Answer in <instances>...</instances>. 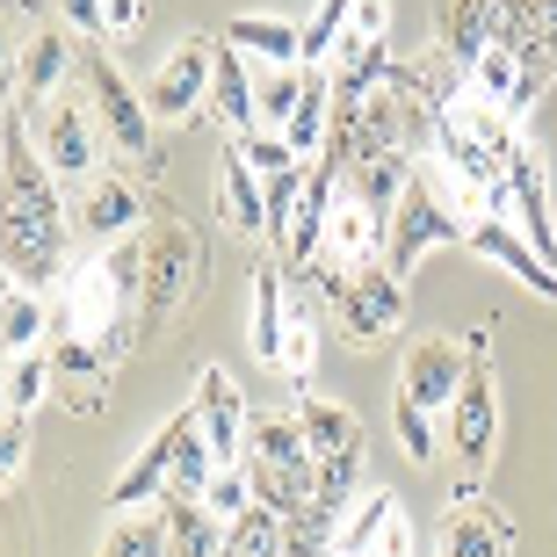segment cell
<instances>
[{
  "mask_svg": "<svg viewBox=\"0 0 557 557\" xmlns=\"http://www.w3.org/2000/svg\"><path fill=\"white\" fill-rule=\"evenodd\" d=\"M203 109L232 131V138L261 131V116H253V73H247V51L218 44V65H210V102H203Z\"/></svg>",
  "mask_w": 557,
  "mask_h": 557,
  "instance_id": "obj_18",
  "label": "cell"
},
{
  "mask_svg": "<svg viewBox=\"0 0 557 557\" xmlns=\"http://www.w3.org/2000/svg\"><path fill=\"white\" fill-rule=\"evenodd\" d=\"M392 428H398V442H406L413 463H434V456H442V428H434V413H420L413 398H392Z\"/></svg>",
  "mask_w": 557,
  "mask_h": 557,
  "instance_id": "obj_38",
  "label": "cell"
},
{
  "mask_svg": "<svg viewBox=\"0 0 557 557\" xmlns=\"http://www.w3.org/2000/svg\"><path fill=\"white\" fill-rule=\"evenodd\" d=\"M15 81V37H8V15H0V87Z\"/></svg>",
  "mask_w": 557,
  "mask_h": 557,
  "instance_id": "obj_45",
  "label": "cell"
},
{
  "mask_svg": "<svg viewBox=\"0 0 557 557\" xmlns=\"http://www.w3.org/2000/svg\"><path fill=\"white\" fill-rule=\"evenodd\" d=\"M203 275V247H196V232L182 218H160V225L145 232V275H138V333L166 326L174 311L188 305V289Z\"/></svg>",
  "mask_w": 557,
  "mask_h": 557,
  "instance_id": "obj_3",
  "label": "cell"
},
{
  "mask_svg": "<svg viewBox=\"0 0 557 557\" xmlns=\"http://www.w3.org/2000/svg\"><path fill=\"white\" fill-rule=\"evenodd\" d=\"M283 297H289V275L283 269H261L253 275V355L275 370V348H283Z\"/></svg>",
  "mask_w": 557,
  "mask_h": 557,
  "instance_id": "obj_31",
  "label": "cell"
},
{
  "mask_svg": "<svg viewBox=\"0 0 557 557\" xmlns=\"http://www.w3.org/2000/svg\"><path fill=\"white\" fill-rule=\"evenodd\" d=\"M442 442H449V456L463 463V471H485L493 463V442H499V384H493V362L478 355L471 341V370H463V384H456L449 413H442Z\"/></svg>",
  "mask_w": 557,
  "mask_h": 557,
  "instance_id": "obj_6",
  "label": "cell"
},
{
  "mask_svg": "<svg viewBox=\"0 0 557 557\" xmlns=\"http://www.w3.org/2000/svg\"><path fill=\"white\" fill-rule=\"evenodd\" d=\"M384 29H392V0H355V8H348V29H341V44H333V65L348 73V65L376 59Z\"/></svg>",
  "mask_w": 557,
  "mask_h": 557,
  "instance_id": "obj_32",
  "label": "cell"
},
{
  "mask_svg": "<svg viewBox=\"0 0 557 557\" xmlns=\"http://www.w3.org/2000/svg\"><path fill=\"white\" fill-rule=\"evenodd\" d=\"M65 218L59 174L44 166L37 138L22 116H8V166H0V269L22 289H51L65 269Z\"/></svg>",
  "mask_w": 557,
  "mask_h": 557,
  "instance_id": "obj_1",
  "label": "cell"
},
{
  "mask_svg": "<svg viewBox=\"0 0 557 557\" xmlns=\"http://www.w3.org/2000/svg\"><path fill=\"white\" fill-rule=\"evenodd\" d=\"M463 247H471V253H485V261H493V269L521 275V283L536 289V297H557V269H550V261H543L536 247H529V239H521L515 225H507V218H493V210H485V218H471V225H463Z\"/></svg>",
  "mask_w": 557,
  "mask_h": 557,
  "instance_id": "obj_12",
  "label": "cell"
},
{
  "mask_svg": "<svg viewBox=\"0 0 557 557\" xmlns=\"http://www.w3.org/2000/svg\"><path fill=\"white\" fill-rule=\"evenodd\" d=\"M333 311H341V333H348L355 348H376V341L406 319V283H398L384 261H376V269H355L348 289L333 297Z\"/></svg>",
  "mask_w": 557,
  "mask_h": 557,
  "instance_id": "obj_9",
  "label": "cell"
},
{
  "mask_svg": "<svg viewBox=\"0 0 557 557\" xmlns=\"http://www.w3.org/2000/svg\"><path fill=\"white\" fill-rule=\"evenodd\" d=\"M297 95H305V65H269V73H253V116H261V131H283L289 109H297Z\"/></svg>",
  "mask_w": 557,
  "mask_h": 557,
  "instance_id": "obj_34",
  "label": "cell"
},
{
  "mask_svg": "<svg viewBox=\"0 0 557 557\" xmlns=\"http://www.w3.org/2000/svg\"><path fill=\"white\" fill-rule=\"evenodd\" d=\"M210 65H218V44L210 37H188L174 44L160 65H152V87H145V109L160 116V124H188L196 109L210 102Z\"/></svg>",
  "mask_w": 557,
  "mask_h": 557,
  "instance_id": "obj_8",
  "label": "cell"
},
{
  "mask_svg": "<svg viewBox=\"0 0 557 557\" xmlns=\"http://www.w3.org/2000/svg\"><path fill=\"white\" fill-rule=\"evenodd\" d=\"M44 392H59V376H51V355H44V348L8 355V406H15V413H29Z\"/></svg>",
  "mask_w": 557,
  "mask_h": 557,
  "instance_id": "obj_36",
  "label": "cell"
},
{
  "mask_svg": "<svg viewBox=\"0 0 557 557\" xmlns=\"http://www.w3.org/2000/svg\"><path fill=\"white\" fill-rule=\"evenodd\" d=\"M333 261V269H376L384 261V210H370L362 196H333V210H326V247H319Z\"/></svg>",
  "mask_w": 557,
  "mask_h": 557,
  "instance_id": "obj_11",
  "label": "cell"
},
{
  "mask_svg": "<svg viewBox=\"0 0 557 557\" xmlns=\"http://www.w3.org/2000/svg\"><path fill=\"white\" fill-rule=\"evenodd\" d=\"M196 420H203L218 463H239V449H247V398H239V376L232 370L196 376Z\"/></svg>",
  "mask_w": 557,
  "mask_h": 557,
  "instance_id": "obj_15",
  "label": "cell"
},
{
  "mask_svg": "<svg viewBox=\"0 0 557 557\" xmlns=\"http://www.w3.org/2000/svg\"><path fill=\"white\" fill-rule=\"evenodd\" d=\"M326 116H333V81H326V65H305V95H297V109H289V152L297 160H319V145H326Z\"/></svg>",
  "mask_w": 557,
  "mask_h": 557,
  "instance_id": "obj_22",
  "label": "cell"
},
{
  "mask_svg": "<svg viewBox=\"0 0 557 557\" xmlns=\"http://www.w3.org/2000/svg\"><path fill=\"white\" fill-rule=\"evenodd\" d=\"M0 166H8V116H0Z\"/></svg>",
  "mask_w": 557,
  "mask_h": 557,
  "instance_id": "obj_48",
  "label": "cell"
},
{
  "mask_svg": "<svg viewBox=\"0 0 557 557\" xmlns=\"http://www.w3.org/2000/svg\"><path fill=\"white\" fill-rule=\"evenodd\" d=\"M166 442H174V471H166V499H203L210 471H218V449H210V434H203V420H196V406L166 420Z\"/></svg>",
  "mask_w": 557,
  "mask_h": 557,
  "instance_id": "obj_19",
  "label": "cell"
},
{
  "mask_svg": "<svg viewBox=\"0 0 557 557\" xmlns=\"http://www.w3.org/2000/svg\"><path fill=\"white\" fill-rule=\"evenodd\" d=\"M392 515H398V499H392V493H362L348 515H341V529H333V557H370Z\"/></svg>",
  "mask_w": 557,
  "mask_h": 557,
  "instance_id": "obj_29",
  "label": "cell"
},
{
  "mask_svg": "<svg viewBox=\"0 0 557 557\" xmlns=\"http://www.w3.org/2000/svg\"><path fill=\"white\" fill-rule=\"evenodd\" d=\"M145 29V0H102V37L109 44H124Z\"/></svg>",
  "mask_w": 557,
  "mask_h": 557,
  "instance_id": "obj_42",
  "label": "cell"
},
{
  "mask_svg": "<svg viewBox=\"0 0 557 557\" xmlns=\"http://www.w3.org/2000/svg\"><path fill=\"white\" fill-rule=\"evenodd\" d=\"M166 471H174V442H166V428H160L138 456H131V471L109 485V507H116V515H131V507H160L166 499Z\"/></svg>",
  "mask_w": 557,
  "mask_h": 557,
  "instance_id": "obj_21",
  "label": "cell"
},
{
  "mask_svg": "<svg viewBox=\"0 0 557 557\" xmlns=\"http://www.w3.org/2000/svg\"><path fill=\"white\" fill-rule=\"evenodd\" d=\"M442 557H507V521L493 507H456Z\"/></svg>",
  "mask_w": 557,
  "mask_h": 557,
  "instance_id": "obj_30",
  "label": "cell"
},
{
  "mask_svg": "<svg viewBox=\"0 0 557 557\" xmlns=\"http://www.w3.org/2000/svg\"><path fill=\"white\" fill-rule=\"evenodd\" d=\"M8 289H15V275H8V269H0V305H8Z\"/></svg>",
  "mask_w": 557,
  "mask_h": 557,
  "instance_id": "obj_47",
  "label": "cell"
},
{
  "mask_svg": "<svg viewBox=\"0 0 557 557\" xmlns=\"http://www.w3.org/2000/svg\"><path fill=\"white\" fill-rule=\"evenodd\" d=\"M370 557H413V529H406V507L384 521V536H376V550H370Z\"/></svg>",
  "mask_w": 557,
  "mask_h": 557,
  "instance_id": "obj_43",
  "label": "cell"
},
{
  "mask_svg": "<svg viewBox=\"0 0 557 557\" xmlns=\"http://www.w3.org/2000/svg\"><path fill=\"white\" fill-rule=\"evenodd\" d=\"M203 507H210L218 521H239V515L253 507V471H247V456H239V463H218V471H210Z\"/></svg>",
  "mask_w": 557,
  "mask_h": 557,
  "instance_id": "obj_35",
  "label": "cell"
},
{
  "mask_svg": "<svg viewBox=\"0 0 557 557\" xmlns=\"http://www.w3.org/2000/svg\"><path fill=\"white\" fill-rule=\"evenodd\" d=\"M65 73H73L65 29H37V37L15 51V116H37V109L65 87Z\"/></svg>",
  "mask_w": 557,
  "mask_h": 557,
  "instance_id": "obj_14",
  "label": "cell"
},
{
  "mask_svg": "<svg viewBox=\"0 0 557 557\" xmlns=\"http://www.w3.org/2000/svg\"><path fill=\"white\" fill-rule=\"evenodd\" d=\"M449 239H463V218H456L449 203H442V188L428 182V174H406V188H398L392 218H384V269L406 283V275L420 269V253L428 247H449Z\"/></svg>",
  "mask_w": 557,
  "mask_h": 557,
  "instance_id": "obj_4",
  "label": "cell"
},
{
  "mask_svg": "<svg viewBox=\"0 0 557 557\" xmlns=\"http://www.w3.org/2000/svg\"><path fill=\"white\" fill-rule=\"evenodd\" d=\"M59 8H65V22H73V29L102 37V0H59Z\"/></svg>",
  "mask_w": 557,
  "mask_h": 557,
  "instance_id": "obj_44",
  "label": "cell"
},
{
  "mask_svg": "<svg viewBox=\"0 0 557 557\" xmlns=\"http://www.w3.org/2000/svg\"><path fill=\"white\" fill-rule=\"evenodd\" d=\"M22 456H29V413L15 406H0V485L22 471Z\"/></svg>",
  "mask_w": 557,
  "mask_h": 557,
  "instance_id": "obj_41",
  "label": "cell"
},
{
  "mask_svg": "<svg viewBox=\"0 0 557 557\" xmlns=\"http://www.w3.org/2000/svg\"><path fill=\"white\" fill-rule=\"evenodd\" d=\"M225 44L232 51H247V59H269V65H297V44H305V29L283 15H232L225 22Z\"/></svg>",
  "mask_w": 557,
  "mask_h": 557,
  "instance_id": "obj_24",
  "label": "cell"
},
{
  "mask_svg": "<svg viewBox=\"0 0 557 557\" xmlns=\"http://www.w3.org/2000/svg\"><path fill=\"white\" fill-rule=\"evenodd\" d=\"M311 370H319V305L289 289V297H283V348H275V376H283L289 392L311 398Z\"/></svg>",
  "mask_w": 557,
  "mask_h": 557,
  "instance_id": "obj_17",
  "label": "cell"
},
{
  "mask_svg": "<svg viewBox=\"0 0 557 557\" xmlns=\"http://www.w3.org/2000/svg\"><path fill=\"white\" fill-rule=\"evenodd\" d=\"M44 326H51V305H44V289H8V305H0V355H29L44 348Z\"/></svg>",
  "mask_w": 557,
  "mask_h": 557,
  "instance_id": "obj_27",
  "label": "cell"
},
{
  "mask_svg": "<svg viewBox=\"0 0 557 557\" xmlns=\"http://www.w3.org/2000/svg\"><path fill=\"white\" fill-rule=\"evenodd\" d=\"M406 174H413V152H370V160H355L348 166V188L362 196L370 210H384L392 218L398 203V188H406Z\"/></svg>",
  "mask_w": 557,
  "mask_h": 557,
  "instance_id": "obj_28",
  "label": "cell"
},
{
  "mask_svg": "<svg viewBox=\"0 0 557 557\" xmlns=\"http://www.w3.org/2000/svg\"><path fill=\"white\" fill-rule=\"evenodd\" d=\"M87 102H95L102 138L116 145L124 160L152 166V109H145V95L116 73V59H87Z\"/></svg>",
  "mask_w": 557,
  "mask_h": 557,
  "instance_id": "obj_7",
  "label": "cell"
},
{
  "mask_svg": "<svg viewBox=\"0 0 557 557\" xmlns=\"http://www.w3.org/2000/svg\"><path fill=\"white\" fill-rule=\"evenodd\" d=\"M348 8L355 0H319V15L305 22V44H297V65H326L333 44H341V29H348Z\"/></svg>",
  "mask_w": 557,
  "mask_h": 557,
  "instance_id": "obj_37",
  "label": "cell"
},
{
  "mask_svg": "<svg viewBox=\"0 0 557 557\" xmlns=\"http://www.w3.org/2000/svg\"><path fill=\"white\" fill-rule=\"evenodd\" d=\"M239 145V160L253 166V174H261V182H269V174H289V166H297V152H289V138L283 131H247V138H232Z\"/></svg>",
  "mask_w": 557,
  "mask_h": 557,
  "instance_id": "obj_39",
  "label": "cell"
},
{
  "mask_svg": "<svg viewBox=\"0 0 557 557\" xmlns=\"http://www.w3.org/2000/svg\"><path fill=\"white\" fill-rule=\"evenodd\" d=\"M493 15H499V0H442V44H449V59L471 65L493 44Z\"/></svg>",
  "mask_w": 557,
  "mask_h": 557,
  "instance_id": "obj_26",
  "label": "cell"
},
{
  "mask_svg": "<svg viewBox=\"0 0 557 557\" xmlns=\"http://www.w3.org/2000/svg\"><path fill=\"white\" fill-rule=\"evenodd\" d=\"M95 557H166V507H152V515L131 507V515L102 536V550H95Z\"/></svg>",
  "mask_w": 557,
  "mask_h": 557,
  "instance_id": "obj_33",
  "label": "cell"
},
{
  "mask_svg": "<svg viewBox=\"0 0 557 557\" xmlns=\"http://www.w3.org/2000/svg\"><path fill=\"white\" fill-rule=\"evenodd\" d=\"M138 218L145 196L116 174H87L81 196H73V232H95V239H124V232H138Z\"/></svg>",
  "mask_w": 557,
  "mask_h": 557,
  "instance_id": "obj_16",
  "label": "cell"
},
{
  "mask_svg": "<svg viewBox=\"0 0 557 557\" xmlns=\"http://www.w3.org/2000/svg\"><path fill=\"white\" fill-rule=\"evenodd\" d=\"M463 370H471V341H449V333H434V341H420L413 355H406V370H398V398H413L420 413H449L456 384H463Z\"/></svg>",
  "mask_w": 557,
  "mask_h": 557,
  "instance_id": "obj_10",
  "label": "cell"
},
{
  "mask_svg": "<svg viewBox=\"0 0 557 557\" xmlns=\"http://www.w3.org/2000/svg\"><path fill=\"white\" fill-rule=\"evenodd\" d=\"M29 138H37L44 166L59 174V182H87V174H102V131H95V102H73V95H51L37 116H22Z\"/></svg>",
  "mask_w": 557,
  "mask_h": 557,
  "instance_id": "obj_5",
  "label": "cell"
},
{
  "mask_svg": "<svg viewBox=\"0 0 557 557\" xmlns=\"http://www.w3.org/2000/svg\"><path fill=\"white\" fill-rule=\"evenodd\" d=\"M269 239H283L289 232V210H297V196H305V160L289 166V174H269Z\"/></svg>",
  "mask_w": 557,
  "mask_h": 557,
  "instance_id": "obj_40",
  "label": "cell"
},
{
  "mask_svg": "<svg viewBox=\"0 0 557 557\" xmlns=\"http://www.w3.org/2000/svg\"><path fill=\"white\" fill-rule=\"evenodd\" d=\"M0 406H8V355H0Z\"/></svg>",
  "mask_w": 557,
  "mask_h": 557,
  "instance_id": "obj_46",
  "label": "cell"
},
{
  "mask_svg": "<svg viewBox=\"0 0 557 557\" xmlns=\"http://www.w3.org/2000/svg\"><path fill=\"white\" fill-rule=\"evenodd\" d=\"M297 428L311 442V463H326V456H362V428H355L348 406H333V398H305L297 406Z\"/></svg>",
  "mask_w": 557,
  "mask_h": 557,
  "instance_id": "obj_23",
  "label": "cell"
},
{
  "mask_svg": "<svg viewBox=\"0 0 557 557\" xmlns=\"http://www.w3.org/2000/svg\"><path fill=\"white\" fill-rule=\"evenodd\" d=\"M333 174L326 160H305V196H297V210H289V232L275 239V253H283V269H311L319 261V247H326V210H333Z\"/></svg>",
  "mask_w": 557,
  "mask_h": 557,
  "instance_id": "obj_13",
  "label": "cell"
},
{
  "mask_svg": "<svg viewBox=\"0 0 557 557\" xmlns=\"http://www.w3.org/2000/svg\"><path fill=\"white\" fill-rule=\"evenodd\" d=\"M225 550V521L203 499H166V557H218Z\"/></svg>",
  "mask_w": 557,
  "mask_h": 557,
  "instance_id": "obj_25",
  "label": "cell"
},
{
  "mask_svg": "<svg viewBox=\"0 0 557 557\" xmlns=\"http://www.w3.org/2000/svg\"><path fill=\"white\" fill-rule=\"evenodd\" d=\"M247 471H253V499H269L275 515H305L311 507V442L305 428H297V413L275 420V413H247Z\"/></svg>",
  "mask_w": 557,
  "mask_h": 557,
  "instance_id": "obj_2",
  "label": "cell"
},
{
  "mask_svg": "<svg viewBox=\"0 0 557 557\" xmlns=\"http://www.w3.org/2000/svg\"><path fill=\"white\" fill-rule=\"evenodd\" d=\"M218 203H225V225L232 232H247V239L269 232V188H261V174L239 160V145L218 160Z\"/></svg>",
  "mask_w": 557,
  "mask_h": 557,
  "instance_id": "obj_20",
  "label": "cell"
}]
</instances>
